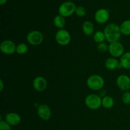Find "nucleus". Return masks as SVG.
Masks as SVG:
<instances>
[{"instance_id":"obj_1","label":"nucleus","mask_w":130,"mask_h":130,"mask_svg":"<svg viewBox=\"0 0 130 130\" xmlns=\"http://www.w3.org/2000/svg\"><path fill=\"white\" fill-rule=\"evenodd\" d=\"M104 32L105 36V39L110 43L118 41L122 34L120 26L114 23L108 24L105 27Z\"/></svg>"},{"instance_id":"obj_2","label":"nucleus","mask_w":130,"mask_h":130,"mask_svg":"<svg viewBox=\"0 0 130 130\" xmlns=\"http://www.w3.org/2000/svg\"><path fill=\"white\" fill-rule=\"evenodd\" d=\"M105 81L101 76L93 74L90 76L86 81V85L90 90L94 91H99L104 87Z\"/></svg>"},{"instance_id":"obj_3","label":"nucleus","mask_w":130,"mask_h":130,"mask_svg":"<svg viewBox=\"0 0 130 130\" xmlns=\"http://www.w3.org/2000/svg\"><path fill=\"white\" fill-rule=\"evenodd\" d=\"M101 96L96 94H90L86 97L85 100V105L91 110H96L102 106Z\"/></svg>"},{"instance_id":"obj_4","label":"nucleus","mask_w":130,"mask_h":130,"mask_svg":"<svg viewBox=\"0 0 130 130\" xmlns=\"http://www.w3.org/2000/svg\"><path fill=\"white\" fill-rule=\"evenodd\" d=\"M76 7L77 6H76V5L71 1L63 2L58 8L59 15L63 17H68L71 16L75 13Z\"/></svg>"},{"instance_id":"obj_5","label":"nucleus","mask_w":130,"mask_h":130,"mask_svg":"<svg viewBox=\"0 0 130 130\" xmlns=\"http://www.w3.org/2000/svg\"><path fill=\"white\" fill-rule=\"evenodd\" d=\"M44 39V36L42 32L39 30H32L27 35V41L32 46H38L41 44Z\"/></svg>"},{"instance_id":"obj_6","label":"nucleus","mask_w":130,"mask_h":130,"mask_svg":"<svg viewBox=\"0 0 130 130\" xmlns=\"http://www.w3.org/2000/svg\"><path fill=\"white\" fill-rule=\"evenodd\" d=\"M55 40L60 45L66 46L71 42V36L66 29H60L55 34Z\"/></svg>"},{"instance_id":"obj_7","label":"nucleus","mask_w":130,"mask_h":130,"mask_svg":"<svg viewBox=\"0 0 130 130\" xmlns=\"http://www.w3.org/2000/svg\"><path fill=\"white\" fill-rule=\"evenodd\" d=\"M109 53L114 58L122 57L124 54V47L123 45L119 41L110 43L109 45Z\"/></svg>"},{"instance_id":"obj_8","label":"nucleus","mask_w":130,"mask_h":130,"mask_svg":"<svg viewBox=\"0 0 130 130\" xmlns=\"http://www.w3.org/2000/svg\"><path fill=\"white\" fill-rule=\"evenodd\" d=\"M16 47L15 43L13 41L6 39L1 43L0 50L4 54L11 55L16 52Z\"/></svg>"},{"instance_id":"obj_9","label":"nucleus","mask_w":130,"mask_h":130,"mask_svg":"<svg viewBox=\"0 0 130 130\" xmlns=\"http://www.w3.org/2000/svg\"><path fill=\"white\" fill-rule=\"evenodd\" d=\"M38 112V115L40 119L43 121H48L51 118L52 116V111L48 106L46 104H41L39 105L37 109Z\"/></svg>"},{"instance_id":"obj_10","label":"nucleus","mask_w":130,"mask_h":130,"mask_svg":"<svg viewBox=\"0 0 130 130\" xmlns=\"http://www.w3.org/2000/svg\"><path fill=\"white\" fill-rule=\"evenodd\" d=\"M110 14L109 10L107 9L101 8L98 10L95 13V20L98 24H105L109 20Z\"/></svg>"},{"instance_id":"obj_11","label":"nucleus","mask_w":130,"mask_h":130,"mask_svg":"<svg viewBox=\"0 0 130 130\" xmlns=\"http://www.w3.org/2000/svg\"><path fill=\"white\" fill-rule=\"evenodd\" d=\"M116 84L122 91H128L130 89V77L125 74L120 75L117 78Z\"/></svg>"},{"instance_id":"obj_12","label":"nucleus","mask_w":130,"mask_h":130,"mask_svg":"<svg viewBox=\"0 0 130 130\" xmlns=\"http://www.w3.org/2000/svg\"><path fill=\"white\" fill-rule=\"evenodd\" d=\"M32 85L36 91L41 92L46 89L48 83H47L46 79L44 77L38 76L33 81Z\"/></svg>"},{"instance_id":"obj_13","label":"nucleus","mask_w":130,"mask_h":130,"mask_svg":"<svg viewBox=\"0 0 130 130\" xmlns=\"http://www.w3.org/2000/svg\"><path fill=\"white\" fill-rule=\"evenodd\" d=\"M5 121L11 126L19 125L21 122V117L19 114L15 112H10L5 116Z\"/></svg>"},{"instance_id":"obj_14","label":"nucleus","mask_w":130,"mask_h":130,"mask_svg":"<svg viewBox=\"0 0 130 130\" xmlns=\"http://www.w3.org/2000/svg\"><path fill=\"white\" fill-rule=\"evenodd\" d=\"M119 61L114 57H111V58H109L108 59L106 60L105 62V66L107 69L110 70V71H113L119 67Z\"/></svg>"},{"instance_id":"obj_15","label":"nucleus","mask_w":130,"mask_h":130,"mask_svg":"<svg viewBox=\"0 0 130 130\" xmlns=\"http://www.w3.org/2000/svg\"><path fill=\"white\" fill-rule=\"evenodd\" d=\"M82 29L84 34L86 36H91L94 32V30H95L93 24L91 21H88V20L85 21L83 23Z\"/></svg>"},{"instance_id":"obj_16","label":"nucleus","mask_w":130,"mask_h":130,"mask_svg":"<svg viewBox=\"0 0 130 130\" xmlns=\"http://www.w3.org/2000/svg\"><path fill=\"white\" fill-rule=\"evenodd\" d=\"M121 67L126 69H130V52L124 53L119 61Z\"/></svg>"},{"instance_id":"obj_17","label":"nucleus","mask_w":130,"mask_h":130,"mask_svg":"<svg viewBox=\"0 0 130 130\" xmlns=\"http://www.w3.org/2000/svg\"><path fill=\"white\" fill-rule=\"evenodd\" d=\"M53 24L56 27L60 29H63V28L65 27V25H66L65 17L60 15H57L53 19Z\"/></svg>"},{"instance_id":"obj_18","label":"nucleus","mask_w":130,"mask_h":130,"mask_svg":"<svg viewBox=\"0 0 130 130\" xmlns=\"http://www.w3.org/2000/svg\"><path fill=\"white\" fill-rule=\"evenodd\" d=\"M114 105V99L110 96H105L102 100V105L105 109H110Z\"/></svg>"},{"instance_id":"obj_19","label":"nucleus","mask_w":130,"mask_h":130,"mask_svg":"<svg viewBox=\"0 0 130 130\" xmlns=\"http://www.w3.org/2000/svg\"><path fill=\"white\" fill-rule=\"evenodd\" d=\"M121 32L124 36L130 35V20H127L123 22L120 25Z\"/></svg>"},{"instance_id":"obj_20","label":"nucleus","mask_w":130,"mask_h":130,"mask_svg":"<svg viewBox=\"0 0 130 130\" xmlns=\"http://www.w3.org/2000/svg\"><path fill=\"white\" fill-rule=\"evenodd\" d=\"M105 39H105V34H104V32L99 30V31H96L94 34L93 40L95 43H98V44L104 43Z\"/></svg>"},{"instance_id":"obj_21","label":"nucleus","mask_w":130,"mask_h":130,"mask_svg":"<svg viewBox=\"0 0 130 130\" xmlns=\"http://www.w3.org/2000/svg\"><path fill=\"white\" fill-rule=\"evenodd\" d=\"M28 51V46L25 43H19L17 45L16 53L19 55H24Z\"/></svg>"},{"instance_id":"obj_22","label":"nucleus","mask_w":130,"mask_h":130,"mask_svg":"<svg viewBox=\"0 0 130 130\" xmlns=\"http://www.w3.org/2000/svg\"><path fill=\"white\" fill-rule=\"evenodd\" d=\"M75 13H76V15H77V17H83L86 15V9L83 6H77L76 8V11H75Z\"/></svg>"},{"instance_id":"obj_23","label":"nucleus","mask_w":130,"mask_h":130,"mask_svg":"<svg viewBox=\"0 0 130 130\" xmlns=\"http://www.w3.org/2000/svg\"><path fill=\"white\" fill-rule=\"evenodd\" d=\"M97 50H99V52L104 53V52L109 50V46H107V44L104 43H104H99L97 46Z\"/></svg>"},{"instance_id":"obj_24","label":"nucleus","mask_w":130,"mask_h":130,"mask_svg":"<svg viewBox=\"0 0 130 130\" xmlns=\"http://www.w3.org/2000/svg\"><path fill=\"white\" fill-rule=\"evenodd\" d=\"M122 101L125 104H130V92L128 91H125L122 96Z\"/></svg>"},{"instance_id":"obj_25","label":"nucleus","mask_w":130,"mask_h":130,"mask_svg":"<svg viewBox=\"0 0 130 130\" xmlns=\"http://www.w3.org/2000/svg\"><path fill=\"white\" fill-rule=\"evenodd\" d=\"M0 130H11V126L8 124L5 121L1 119L0 121Z\"/></svg>"},{"instance_id":"obj_26","label":"nucleus","mask_w":130,"mask_h":130,"mask_svg":"<svg viewBox=\"0 0 130 130\" xmlns=\"http://www.w3.org/2000/svg\"><path fill=\"white\" fill-rule=\"evenodd\" d=\"M4 88V83L2 79L0 80V91H2Z\"/></svg>"},{"instance_id":"obj_27","label":"nucleus","mask_w":130,"mask_h":130,"mask_svg":"<svg viewBox=\"0 0 130 130\" xmlns=\"http://www.w3.org/2000/svg\"><path fill=\"white\" fill-rule=\"evenodd\" d=\"M8 0H0V5H3L7 2Z\"/></svg>"}]
</instances>
